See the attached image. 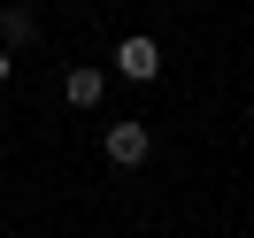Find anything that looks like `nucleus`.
Masks as SVG:
<instances>
[{
    "label": "nucleus",
    "mask_w": 254,
    "mask_h": 238,
    "mask_svg": "<svg viewBox=\"0 0 254 238\" xmlns=\"http://www.w3.org/2000/svg\"><path fill=\"white\" fill-rule=\"evenodd\" d=\"M100 146H108V161H116V169H139V161L154 154L146 123H108V139H100Z\"/></svg>",
    "instance_id": "f257e3e1"
},
{
    "label": "nucleus",
    "mask_w": 254,
    "mask_h": 238,
    "mask_svg": "<svg viewBox=\"0 0 254 238\" xmlns=\"http://www.w3.org/2000/svg\"><path fill=\"white\" fill-rule=\"evenodd\" d=\"M116 77H131V85L162 77V47L154 39H124V47H116Z\"/></svg>",
    "instance_id": "f03ea898"
},
{
    "label": "nucleus",
    "mask_w": 254,
    "mask_h": 238,
    "mask_svg": "<svg viewBox=\"0 0 254 238\" xmlns=\"http://www.w3.org/2000/svg\"><path fill=\"white\" fill-rule=\"evenodd\" d=\"M62 93H69V108H93V100L108 93V69H69V77H62Z\"/></svg>",
    "instance_id": "7ed1b4c3"
},
{
    "label": "nucleus",
    "mask_w": 254,
    "mask_h": 238,
    "mask_svg": "<svg viewBox=\"0 0 254 238\" xmlns=\"http://www.w3.org/2000/svg\"><path fill=\"white\" fill-rule=\"evenodd\" d=\"M39 39V16L31 8H0V47H31Z\"/></svg>",
    "instance_id": "20e7f679"
},
{
    "label": "nucleus",
    "mask_w": 254,
    "mask_h": 238,
    "mask_svg": "<svg viewBox=\"0 0 254 238\" xmlns=\"http://www.w3.org/2000/svg\"><path fill=\"white\" fill-rule=\"evenodd\" d=\"M8 77H16V54H8V47H0V85H8Z\"/></svg>",
    "instance_id": "39448f33"
}]
</instances>
